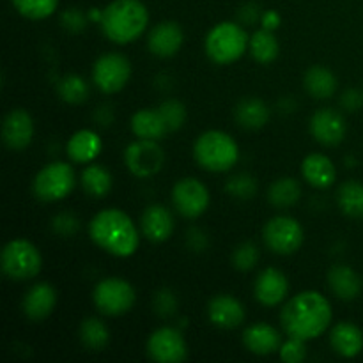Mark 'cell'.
Here are the masks:
<instances>
[{
  "instance_id": "6",
  "label": "cell",
  "mask_w": 363,
  "mask_h": 363,
  "mask_svg": "<svg viewBox=\"0 0 363 363\" xmlns=\"http://www.w3.org/2000/svg\"><path fill=\"white\" fill-rule=\"evenodd\" d=\"M43 257L27 240H13L2 250V272L13 280H28L39 275Z\"/></svg>"
},
{
  "instance_id": "35",
  "label": "cell",
  "mask_w": 363,
  "mask_h": 363,
  "mask_svg": "<svg viewBox=\"0 0 363 363\" xmlns=\"http://www.w3.org/2000/svg\"><path fill=\"white\" fill-rule=\"evenodd\" d=\"M59 96L69 105H80L87 99L89 87L80 74H67L59 82Z\"/></svg>"
},
{
  "instance_id": "19",
  "label": "cell",
  "mask_w": 363,
  "mask_h": 363,
  "mask_svg": "<svg viewBox=\"0 0 363 363\" xmlns=\"http://www.w3.org/2000/svg\"><path fill=\"white\" fill-rule=\"evenodd\" d=\"M57 303V291L50 284L39 282L32 286L23 296V314L30 321H43L53 312Z\"/></svg>"
},
{
  "instance_id": "7",
  "label": "cell",
  "mask_w": 363,
  "mask_h": 363,
  "mask_svg": "<svg viewBox=\"0 0 363 363\" xmlns=\"http://www.w3.org/2000/svg\"><path fill=\"white\" fill-rule=\"evenodd\" d=\"M74 170L69 163L55 162L46 165L34 177L32 190L43 202H57L66 199L74 188Z\"/></svg>"
},
{
  "instance_id": "16",
  "label": "cell",
  "mask_w": 363,
  "mask_h": 363,
  "mask_svg": "<svg viewBox=\"0 0 363 363\" xmlns=\"http://www.w3.org/2000/svg\"><path fill=\"white\" fill-rule=\"evenodd\" d=\"M289 293V282L287 277L277 268H266L257 277L254 286L255 300L264 307H277L286 300Z\"/></svg>"
},
{
  "instance_id": "10",
  "label": "cell",
  "mask_w": 363,
  "mask_h": 363,
  "mask_svg": "<svg viewBox=\"0 0 363 363\" xmlns=\"http://www.w3.org/2000/svg\"><path fill=\"white\" fill-rule=\"evenodd\" d=\"M262 238L273 254L291 255L303 243V229L291 216H275L264 225Z\"/></svg>"
},
{
  "instance_id": "14",
  "label": "cell",
  "mask_w": 363,
  "mask_h": 363,
  "mask_svg": "<svg viewBox=\"0 0 363 363\" xmlns=\"http://www.w3.org/2000/svg\"><path fill=\"white\" fill-rule=\"evenodd\" d=\"M34 137V123L27 110L14 108L6 116L2 124L4 144L13 151H23Z\"/></svg>"
},
{
  "instance_id": "9",
  "label": "cell",
  "mask_w": 363,
  "mask_h": 363,
  "mask_svg": "<svg viewBox=\"0 0 363 363\" xmlns=\"http://www.w3.org/2000/svg\"><path fill=\"white\" fill-rule=\"evenodd\" d=\"M124 163L133 176L149 179L162 170L165 163V152L160 147L158 140L138 138L124 151Z\"/></svg>"
},
{
  "instance_id": "26",
  "label": "cell",
  "mask_w": 363,
  "mask_h": 363,
  "mask_svg": "<svg viewBox=\"0 0 363 363\" xmlns=\"http://www.w3.org/2000/svg\"><path fill=\"white\" fill-rule=\"evenodd\" d=\"M131 130L138 138L160 140V138L165 137L169 128H167L165 121L158 110H138L131 117Z\"/></svg>"
},
{
  "instance_id": "47",
  "label": "cell",
  "mask_w": 363,
  "mask_h": 363,
  "mask_svg": "<svg viewBox=\"0 0 363 363\" xmlns=\"http://www.w3.org/2000/svg\"><path fill=\"white\" fill-rule=\"evenodd\" d=\"M96 119L99 121L98 124H103V126H106V124H108V123H112L113 113L110 112L108 106H103V108H99V112L96 113Z\"/></svg>"
},
{
  "instance_id": "28",
  "label": "cell",
  "mask_w": 363,
  "mask_h": 363,
  "mask_svg": "<svg viewBox=\"0 0 363 363\" xmlns=\"http://www.w3.org/2000/svg\"><path fill=\"white\" fill-rule=\"evenodd\" d=\"M305 89L315 99H328L337 91V78L328 67L312 66L305 73Z\"/></svg>"
},
{
  "instance_id": "1",
  "label": "cell",
  "mask_w": 363,
  "mask_h": 363,
  "mask_svg": "<svg viewBox=\"0 0 363 363\" xmlns=\"http://www.w3.org/2000/svg\"><path fill=\"white\" fill-rule=\"evenodd\" d=\"M332 315L330 301L321 293L303 291L284 305L280 323L287 335L307 342L326 332L332 323Z\"/></svg>"
},
{
  "instance_id": "20",
  "label": "cell",
  "mask_w": 363,
  "mask_h": 363,
  "mask_svg": "<svg viewBox=\"0 0 363 363\" xmlns=\"http://www.w3.org/2000/svg\"><path fill=\"white\" fill-rule=\"evenodd\" d=\"M142 234L152 243H163L172 236L174 218L169 209L162 204H152L142 213Z\"/></svg>"
},
{
  "instance_id": "39",
  "label": "cell",
  "mask_w": 363,
  "mask_h": 363,
  "mask_svg": "<svg viewBox=\"0 0 363 363\" xmlns=\"http://www.w3.org/2000/svg\"><path fill=\"white\" fill-rule=\"evenodd\" d=\"M279 354L286 363H301L305 358H307V347H305V340L289 337V339H287L286 342L280 346Z\"/></svg>"
},
{
  "instance_id": "5",
  "label": "cell",
  "mask_w": 363,
  "mask_h": 363,
  "mask_svg": "<svg viewBox=\"0 0 363 363\" xmlns=\"http://www.w3.org/2000/svg\"><path fill=\"white\" fill-rule=\"evenodd\" d=\"M248 43H250V39L240 23L222 21L208 32L206 53L213 62L220 64V66L233 64L243 57V53L248 48Z\"/></svg>"
},
{
  "instance_id": "31",
  "label": "cell",
  "mask_w": 363,
  "mask_h": 363,
  "mask_svg": "<svg viewBox=\"0 0 363 363\" xmlns=\"http://www.w3.org/2000/svg\"><path fill=\"white\" fill-rule=\"evenodd\" d=\"M82 186L85 194L94 199H103L112 190V176L101 165H89L82 172Z\"/></svg>"
},
{
  "instance_id": "44",
  "label": "cell",
  "mask_w": 363,
  "mask_h": 363,
  "mask_svg": "<svg viewBox=\"0 0 363 363\" xmlns=\"http://www.w3.org/2000/svg\"><path fill=\"white\" fill-rule=\"evenodd\" d=\"M261 16V11H259V7L255 6V4H247V6L241 7L240 13H238V18H240V21H243L245 25H254Z\"/></svg>"
},
{
  "instance_id": "38",
  "label": "cell",
  "mask_w": 363,
  "mask_h": 363,
  "mask_svg": "<svg viewBox=\"0 0 363 363\" xmlns=\"http://www.w3.org/2000/svg\"><path fill=\"white\" fill-rule=\"evenodd\" d=\"M257 261L259 248L254 243H250V241L238 245L233 254V264L238 272H250L252 268H255Z\"/></svg>"
},
{
  "instance_id": "36",
  "label": "cell",
  "mask_w": 363,
  "mask_h": 363,
  "mask_svg": "<svg viewBox=\"0 0 363 363\" xmlns=\"http://www.w3.org/2000/svg\"><path fill=\"white\" fill-rule=\"evenodd\" d=\"M225 190L230 197L240 199V201H248L257 194V181L254 176L247 172L236 174L225 183Z\"/></svg>"
},
{
  "instance_id": "23",
  "label": "cell",
  "mask_w": 363,
  "mask_h": 363,
  "mask_svg": "<svg viewBox=\"0 0 363 363\" xmlns=\"http://www.w3.org/2000/svg\"><path fill=\"white\" fill-rule=\"evenodd\" d=\"M328 287L340 300L351 301L362 293V279L353 268L344 264L333 266L328 272Z\"/></svg>"
},
{
  "instance_id": "40",
  "label": "cell",
  "mask_w": 363,
  "mask_h": 363,
  "mask_svg": "<svg viewBox=\"0 0 363 363\" xmlns=\"http://www.w3.org/2000/svg\"><path fill=\"white\" fill-rule=\"evenodd\" d=\"M152 305L160 318H170L177 311V298L170 289H160L152 298Z\"/></svg>"
},
{
  "instance_id": "8",
  "label": "cell",
  "mask_w": 363,
  "mask_h": 363,
  "mask_svg": "<svg viewBox=\"0 0 363 363\" xmlns=\"http://www.w3.org/2000/svg\"><path fill=\"white\" fill-rule=\"evenodd\" d=\"M94 305L105 315H123L135 303V289L130 282L117 277L101 280L94 287Z\"/></svg>"
},
{
  "instance_id": "3",
  "label": "cell",
  "mask_w": 363,
  "mask_h": 363,
  "mask_svg": "<svg viewBox=\"0 0 363 363\" xmlns=\"http://www.w3.org/2000/svg\"><path fill=\"white\" fill-rule=\"evenodd\" d=\"M103 34L117 45L137 41L149 23L147 7L142 0H113L103 9Z\"/></svg>"
},
{
  "instance_id": "22",
  "label": "cell",
  "mask_w": 363,
  "mask_h": 363,
  "mask_svg": "<svg viewBox=\"0 0 363 363\" xmlns=\"http://www.w3.org/2000/svg\"><path fill=\"white\" fill-rule=\"evenodd\" d=\"M301 174H303L305 181L308 184H312L314 188H319V190L330 188L337 179V170L333 162L328 156L319 155V152L308 155L303 160V163H301Z\"/></svg>"
},
{
  "instance_id": "25",
  "label": "cell",
  "mask_w": 363,
  "mask_h": 363,
  "mask_svg": "<svg viewBox=\"0 0 363 363\" xmlns=\"http://www.w3.org/2000/svg\"><path fill=\"white\" fill-rule=\"evenodd\" d=\"M67 156L77 163H91L101 152V138L96 131L80 130L67 140Z\"/></svg>"
},
{
  "instance_id": "46",
  "label": "cell",
  "mask_w": 363,
  "mask_h": 363,
  "mask_svg": "<svg viewBox=\"0 0 363 363\" xmlns=\"http://www.w3.org/2000/svg\"><path fill=\"white\" fill-rule=\"evenodd\" d=\"M261 23L262 28H266V30H275V28H279V25L282 23V18H280V14L277 13V11L269 9L262 13Z\"/></svg>"
},
{
  "instance_id": "4",
  "label": "cell",
  "mask_w": 363,
  "mask_h": 363,
  "mask_svg": "<svg viewBox=\"0 0 363 363\" xmlns=\"http://www.w3.org/2000/svg\"><path fill=\"white\" fill-rule=\"evenodd\" d=\"M194 158L209 172H227L240 158V147L230 135L211 130L202 133L194 144Z\"/></svg>"
},
{
  "instance_id": "11",
  "label": "cell",
  "mask_w": 363,
  "mask_h": 363,
  "mask_svg": "<svg viewBox=\"0 0 363 363\" xmlns=\"http://www.w3.org/2000/svg\"><path fill=\"white\" fill-rule=\"evenodd\" d=\"M131 77V64L121 53H106L96 60L92 67L94 85L105 94H116L123 91Z\"/></svg>"
},
{
  "instance_id": "2",
  "label": "cell",
  "mask_w": 363,
  "mask_h": 363,
  "mask_svg": "<svg viewBox=\"0 0 363 363\" xmlns=\"http://www.w3.org/2000/svg\"><path fill=\"white\" fill-rule=\"evenodd\" d=\"M91 240L116 257H130L137 252L140 236L133 220L121 209H103L89 223Z\"/></svg>"
},
{
  "instance_id": "33",
  "label": "cell",
  "mask_w": 363,
  "mask_h": 363,
  "mask_svg": "<svg viewBox=\"0 0 363 363\" xmlns=\"http://www.w3.org/2000/svg\"><path fill=\"white\" fill-rule=\"evenodd\" d=\"M80 340L87 350L101 351L108 344L110 332L98 318H89L80 326Z\"/></svg>"
},
{
  "instance_id": "43",
  "label": "cell",
  "mask_w": 363,
  "mask_h": 363,
  "mask_svg": "<svg viewBox=\"0 0 363 363\" xmlns=\"http://www.w3.org/2000/svg\"><path fill=\"white\" fill-rule=\"evenodd\" d=\"M340 105L347 112H357L363 106V92L358 89H347L340 96Z\"/></svg>"
},
{
  "instance_id": "34",
  "label": "cell",
  "mask_w": 363,
  "mask_h": 363,
  "mask_svg": "<svg viewBox=\"0 0 363 363\" xmlns=\"http://www.w3.org/2000/svg\"><path fill=\"white\" fill-rule=\"evenodd\" d=\"M14 9L28 20H45L55 13L59 0H11Z\"/></svg>"
},
{
  "instance_id": "37",
  "label": "cell",
  "mask_w": 363,
  "mask_h": 363,
  "mask_svg": "<svg viewBox=\"0 0 363 363\" xmlns=\"http://www.w3.org/2000/svg\"><path fill=\"white\" fill-rule=\"evenodd\" d=\"M158 112L162 113L163 121H165L169 131H177L186 121V108L177 99H167L160 105Z\"/></svg>"
},
{
  "instance_id": "42",
  "label": "cell",
  "mask_w": 363,
  "mask_h": 363,
  "mask_svg": "<svg viewBox=\"0 0 363 363\" xmlns=\"http://www.w3.org/2000/svg\"><path fill=\"white\" fill-rule=\"evenodd\" d=\"M52 225L57 234L67 238V236H74V234L78 233L80 222H78L77 216L71 215V213H60V215H57L55 218H53Z\"/></svg>"
},
{
  "instance_id": "12",
  "label": "cell",
  "mask_w": 363,
  "mask_h": 363,
  "mask_svg": "<svg viewBox=\"0 0 363 363\" xmlns=\"http://www.w3.org/2000/svg\"><path fill=\"white\" fill-rule=\"evenodd\" d=\"M174 208L184 218H199L209 206V191L195 177H184L174 184Z\"/></svg>"
},
{
  "instance_id": "17",
  "label": "cell",
  "mask_w": 363,
  "mask_h": 363,
  "mask_svg": "<svg viewBox=\"0 0 363 363\" xmlns=\"http://www.w3.org/2000/svg\"><path fill=\"white\" fill-rule=\"evenodd\" d=\"M184 41L183 28L176 21H162L151 30L147 38L149 52L162 59L174 57L181 50Z\"/></svg>"
},
{
  "instance_id": "41",
  "label": "cell",
  "mask_w": 363,
  "mask_h": 363,
  "mask_svg": "<svg viewBox=\"0 0 363 363\" xmlns=\"http://www.w3.org/2000/svg\"><path fill=\"white\" fill-rule=\"evenodd\" d=\"M87 21L89 16L84 11L78 9V7L66 9L62 13V16H60V23H62V27L66 28L69 34H80V32H84L85 27H87Z\"/></svg>"
},
{
  "instance_id": "21",
  "label": "cell",
  "mask_w": 363,
  "mask_h": 363,
  "mask_svg": "<svg viewBox=\"0 0 363 363\" xmlns=\"http://www.w3.org/2000/svg\"><path fill=\"white\" fill-rule=\"evenodd\" d=\"M243 344L250 353L266 357V354H273L275 351L280 350L282 337L273 326L257 323V325H252L245 330Z\"/></svg>"
},
{
  "instance_id": "15",
  "label": "cell",
  "mask_w": 363,
  "mask_h": 363,
  "mask_svg": "<svg viewBox=\"0 0 363 363\" xmlns=\"http://www.w3.org/2000/svg\"><path fill=\"white\" fill-rule=\"evenodd\" d=\"M311 133L319 144L339 145L346 137V123L340 112L321 108L311 117Z\"/></svg>"
},
{
  "instance_id": "13",
  "label": "cell",
  "mask_w": 363,
  "mask_h": 363,
  "mask_svg": "<svg viewBox=\"0 0 363 363\" xmlns=\"http://www.w3.org/2000/svg\"><path fill=\"white\" fill-rule=\"evenodd\" d=\"M147 353L151 360L158 363H179L186 360L188 346L179 330L163 326L149 337Z\"/></svg>"
},
{
  "instance_id": "18",
  "label": "cell",
  "mask_w": 363,
  "mask_h": 363,
  "mask_svg": "<svg viewBox=\"0 0 363 363\" xmlns=\"http://www.w3.org/2000/svg\"><path fill=\"white\" fill-rule=\"evenodd\" d=\"M209 321L222 330H234L245 321V308L236 298L229 294L215 296L208 305Z\"/></svg>"
},
{
  "instance_id": "29",
  "label": "cell",
  "mask_w": 363,
  "mask_h": 363,
  "mask_svg": "<svg viewBox=\"0 0 363 363\" xmlns=\"http://www.w3.org/2000/svg\"><path fill=\"white\" fill-rule=\"evenodd\" d=\"M301 197V186L294 177H280L269 186L268 201L277 209H287L296 204Z\"/></svg>"
},
{
  "instance_id": "27",
  "label": "cell",
  "mask_w": 363,
  "mask_h": 363,
  "mask_svg": "<svg viewBox=\"0 0 363 363\" xmlns=\"http://www.w3.org/2000/svg\"><path fill=\"white\" fill-rule=\"evenodd\" d=\"M234 116L238 124L245 130H261L269 121V108L261 99L247 98L238 103Z\"/></svg>"
},
{
  "instance_id": "32",
  "label": "cell",
  "mask_w": 363,
  "mask_h": 363,
  "mask_svg": "<svg viewBox=\"0 0 363 363\" xmlns=\"http://www.w3.org/2000/svg\"><path fill=\"white\" fill-rule=\"evenodd\" d=\"M248 48H250L252 57L259 64L273 62L279 55V41L273 35V30H266V28H261L252 35Z\"/></svg>"
},
{
  "instance_id": "30",
  "label": "cell",
  "mask_w": 363,
  "mask_h": 363,
  "mask_svg": "<svg viewBox=\"0 0 363 363\" xmlns=\"http://www.w3.org/2000/svg\"><path fill=\"white\" fill-rule=\"evenodd\" d=\"M340 211L350 218H363V184L358 181H346L337 191Z\"/></svg>"
},
{
  "instance_id": "24",
  "label": "cell",
  "mask_w": 363,
  "mask_h": 363,
  "mask_svg": "<svg viewBox=\"0 0 363 363\" xmlns=\"http://www.w3.org/2000/svg\"><path fill=\"white\" fill-rule=\"evenodd\" d=\"M330 344L333 351L344 358H354L363 350V333L353 323H339L332 330Z\"/></svg>"
},
{
  "instance_id": "45",
  "label": "cell",
  "mask_w": 363,
  "mask_h": 363,
  "mask_svg": "<svg viewBox=\"0 0 363 363\" xmlns=\"http://www.w3.org/2000/svg\"><path fill=\"white\" fill-rule=\"evenodd\" d=\"M188 247L194 252H202L208 247V238H206V234L202 230L191 229L188 233Z\"/></svg>"
}]
</instances>
